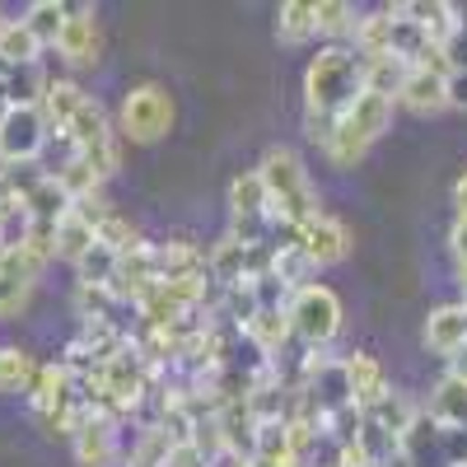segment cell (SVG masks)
Masks as SVG:
<instances>
[{
    "instance_id": "11",
    "label": "cell",
    "mask_w": 467,
    "mask_h": 467,
    "mask_svg": "<svg viewBox=\"0 0 467 467\" xmlns=\"http://www.w3.org/2000/svg\"><path fill=\"white\" fill-rule=\"evenodd\" d=\"M341 374H346V398H350V407H356V411H369V407H379L388 393H393V388H388L383 365L369 356V350L346 356L341 360Z\"/></svg>"
},
{
    "instance_id": "7",
    "label": "cell",
    "mask_w": 467,
    "mask_h": 467,
    "mask_svg": "<svg viewBox=\"0 0 467 467\" xmlns=\"http://www.w3.org/2000/svg\"><path fill=\"white\" fill-rule=\"evenodd\" d=\"M57 57L70 70H94L103 61V28H99L94 5H70L66 10V28L57 37Z\"/></svg>"
},
{
    "instance_id": "18",
    "label": "cell",
    "mask_w": 467,
    "mask_h": 467,
    "mask_svg": "<svg viewBox=\"0 0 467 467\" xmlns=\"http://www.w3.org/2000/svg\"><path fill=\"white\" fill-rule=\"evenodd\" d=\"M99 248V234H94V220L80 215V211H70L61 224H57V262H70V266H80L89 253Z\"/></svg>"
},
{
    "instance_id": "3",
    "label": "cell",
    "mask_w": 467,
    "mask_h": 467,
    "mask_svg": "<svg viewBox=\"0 0 467 467\" xmlns=\"http://www.w3.org/2000/svg\"><path fill=\"white\" fill-rule=\"evenodd\" d=\"M178 122V103L164 85H131L122 94V108H117V136L131 140V145H154V140H164Z\"/></svg>"
},
{
    "instance_id": "36",
    "label": "cell",
    "mask_w": 467,
    "mask_h": 467,
    "mask_svg": "<svg viewBox=\"0 0 467 467\" xmlns=\"http://www.w3.org/2000/svg\"><path fill=\"white\" fill-rule=\"evenodd\" d=\"M458 285H462V295H467V262H458Z\"/></svg>"
},
{
    "instance_id": "16",
    "label": "cell",
    "mask_w": 467,
    "mask_h": 467,
    "mask_svg": "<svg viewBox=\"0 0 467 467\" xmlns=\"http://www.w3.org/2000/svg\"><path fill=\"white\" fill-rule=\"evenodd\" d=\"M431 416L440 431H453V435H467V383L462 379H453V374H444L440 379V388L431 393Z\"/></svg>"
},
{
    "instance_id": "21",
    "label": "cell",
    "mask_w": 467,
    "mask_h": 467,
    "mask_svg": "<svg viewBox=\"0 0 467 467\" xmlns=\"http://www.w3.org/2000/svg\"><path fill=\"white\" fill-rule=\"evenodd\" d=\"M154 266H160V281H178V276H202L206 271V253L187 239L173 244H154Z\"/></svg>"
},
{
    "instance_id": "23",
    "label": "cell",
    "mask_w": 467,
    "mask_h": 467,
    "mask_svg": "<svg viewBox=\"0 0 467 467\" xmlns=\"http://www.w3.org/2000/svg\"><path fill=\"white\" fill-rule=\"evenodd\" d=\"M57 182L66 187V197L80 206V202H89V197H103V178H99V169L85 160V154H70V160L57 169Z\"/></svg>"
},
{
    "instance_id": "24",
    "label": "cell",
    "mask_w": 467,
    "mask_h": 467,
    "mask_svg": "<svg viewBox=\"0 0 467 467\" xmlns=\"http://www.w3.org/2000/svg\"><path fill=\"white\" fill-rule=\"evenodd\" d=\"M407 70H411V66H407L402 57H369V61H365V89L398 103V89H402V80H407Z\"/></svg>"
},
{
    "instance_id": "30",
    "label": "cell",
    "mask_w": 467,
    "mask_h": 467,
    "mask_svg": "<svg viewBox=\"0 0 467 467\" xmlns=\"http://www.w3.org/2000/svg\"><path fill=\"white\" fill-rule=\"evenodd\" d=\"M169 453H173L169 431H164V425H154V431H145V435H140V444L127 453V467H164V462H169Z\"/></svg>"
},
{
    "instance_id": "28",
    "label": "cell",
    "mask_w": 467,
    "mask_h": 467,
    "mask_svg": "<svg viewBox=\"0 0 467 467\" xmlns=\"http://www.w3.org/2000/svg\"><path fill=\"white\" fill-rule=\"evenodd\" d=\"M94 234H99V244H103L112 257H122V253H131V248L145 244L140 234H136V224H131L127 215H117V211H108V215L94 224Z\"/></svg>"
},
{
    "instance_id": "6",
    "label": "cell",
    "mask_w": 467,
    "mask_h": 467,
    "mask_svg": "<svg viewBox=\"0 0 467 467\" xmlns=\"http://www.w3.org/2000/svg\"><path fill=\"white\" fill-rule=\"evenodd\" d=\"M80 379H75V369L66 365V360H57V365H37V379H33V388H28V407H33V416L47 425V435H61L66 431V416H70V407L80 402Z\"/></svg>"
},
{
    "instance_id": "1",
    "label": "cell",
    "mask_w": 467,
    "mask_h": 467,
    "mask_svg": "<svg viewBox=\"0 0 467 467\" xmlns=\"http://www.w3.org/2000/svg\"><path fill=\"white\" fill-rule=\"evenodd\" d=\"M360 94H365V57L346 43L318 47V57L304 70V117L337 122Z\"/></svg>"
},
{
    "instance_id": "35",
    "label": "cell",
    "mask_w": 467,
    "mask_h": 467,
    "mask_svg": "<svg viewBox=\"0 0 467 467\" xmlns=\"http://www.w3.org/2000/svg\"><path fill=\"white\" fill-rule=\"evenodd\" d=\"M5 244H10V224L0 220V253H5Z\"/></svg>"
},
{
    "instance_id": "22",
    "label": "cell",
    "mask_w": 467,
    "mask_h": 467,
    "mask_svg": "<svg viewBox=\"0 0 467 467\" xmlns=\"http://www.w3.org/2000/svg\"><path fill=\"white\" fill-rule=\"evenodd\" d=\"M276 37L285 47H304L308 37H318V19H314V0H285L276 10Z\"/></svg>"
},
{
    "instance_id": "13",
    "label": "cell",
    "mask_w": 467,
    "mask_h": 467,
    "mask_svg": "<svg viewBox=\"0 0 467 467\" xmlns=\"http://www.w3.org/2000/svg\"><path fill=\"white\" fill-rule=\"evenodd\" d=\"M75 211V202L66 197V187L57 182V173H43L33 178L28 192H24V224H61L66 215Z\"/></svg>"
},
{
    "instance_id": "10",
    "label": "cell",
    "mask_w": 467,
    "mask_h": 467,
    "mask_svg": "<svg viewBox=\"0 0 467 467\" xmlns=\"http://www.w3.org/2000/svg\"><path fill=\"white\" fill-rule=\"evenodd\" d=\"M70 453L80 467H112L117 458H122V440H117V416L108 411H94L85 425H80V435L70 440Z\"/></svg>"
},
{
    "instance_id": "31",
    "label": "cell",
    "mask_w": 467,
    "mask_h": 467,
    "mask_svg": "<svg viewBox=\"0 0 467 467\" xmlns=\"http://www.w3.org/2000/svg\"><path fill=\"white\" fill-rule=\"evenodd\" d=\"M449 108H458V112H467V66H458V70H449Z\"/></svg>"
},
{
    "instance_id": "5",
    "label": "cell",
    "mask_w": 467,
    "mask_h": 467,
    "mask_svg": "<svg viewBox=\"0 0 467 467\" xmlns=\"http://www.w3.org/2000/svg\"><path fill=\"white\" fill-rule=\"evenodd\" d=\"M47 117L37 103H5L0 112V169L33 164L47 150Z\"/></svg>"
},
{
    "instance_id": "37",
    "label": "cell",
    "mask_w": 467,
    "mask_h": 467,
    "mask_svg": "<svg viewBox=\"0 0 467 467\" xmlns=\"http://www.w3.org/2000/svg\"><path fill=\"white\" fill-rule=\"evenodd\" d=\"M0 28H5V10H0Z\"/></svg>"
},
{
    "instance_id": "8",
    "label": "cell",
    "mask_w": 467,
    "mask_h": 467,
    "mask_svg": "<svg viewBox=\"0 0 467 467\" xmlns=\"http://www.w3.org/2000/svg\"><path fill=\"white\" fill-rule=\"evenodd\" d=\"M295 234V244L304 248V257L314 262V271L318 266H337V262H346V253H350V229L337 220V215H327V211H318V215H308L299 229H290Z\"/></svg>"
},
{
    "instance_id": "29",
    "label": "cell",
    "mask_w": 467,
    "mask_h": 467,
    "mask_svg": "<svg viewBox=\"0 0 467 467\" xmlns=\"http://www.w3.org/2000/svg\"><path fill=\"white\" fill-rule=\"evenodd\" d=\"M323 154H327V164L332 169H356L360 160H365V154H369V145L365 140H356V136H350L341 122L332 127V136L323 140Z\"/></svg>"
},
{
    "instance_id": "15",
    "label": "cell",
    "mask_w": 467,
    "mask_h": 467,
    "mask_svg": "<svg viewBox=\"0 0 467 467\" xmlns=\"http://www.w3.org/2000/svg\"><path fill=\"white\" fill-rule=\"evenodd\" d=\"M420 341L425 350H435V356H453V350L467 341V308L462 304H440L425 314V327H420Z\"/></svg>"
},
{
    "instance_id": "20",
    "label": "cell",
    "mask_w": 467,
    "mask_h": 467,
    "mask_svg": "<svg viewBox=\"0 0 467 467\" xmlns=\"http://www.w3.org/2000/svg\"><path fill=\"white\" fill-rule=\"evenodd\" d=\"M229 220H253V224H266V187H262V173L248 169L229 182Z\"/></svg>"
},
{
    "instance_id": "12",
    "label": "cell",
    "mask_w": 467,
    "mask_h": 467,
    "mask_svg": "<svg viewBox=\"0 0 467 467\" xmlns=\"http://www.w3.org/2000/svg\"><path fill=\"white\" fill-rule=\"evenodd\" d=\"M244 337L262 350L266 360H276L281 350H285V341L295 337L290 332V304H257L253 318L244 323Z\"/></svg>"
},
{
    "instance_id": "26",
    "label": "cell",
    "mask_w": 467,
    "mask_h": 467,
    "mask_svg": "<svg viewBox=\"0 0 467 467\" xmlns=\"http://www.w3.org/2000/svg\"><path fill=\"white\" fill-rule=\"evenodd\" d=\"M37 379V365L28 350L19 346H0V393H28Z\"/></svg>"
},
{
    "instance_id": "14",
    "label": "cell",
    "mask_w": 467,
    "mask_h": 467,
    "mask_svg": "<svg viewBox=\"0 0 467 467\" xmlns=\"http://www.w3.org/2000/svg\"><path fill=\"white\" fill-rule=\"evenodd\" d=\"M393 108H398L393 99H379V94H369V89H365L356 103H350V108L337 117V122H341L350 136H356V140L374 145V140H379L388 127H393Z\"/></svg>"
},
{
    "instance_id": "17",
    "label": "cell",
    "mask_w": 467,
    "mask_h": 467,
    "mask_svg": "<svg viewBox=\"0 0 467 467\" xmlns=\"http://www.w3.org/2000/svg\"><path fill=\"white\" fill-rule=\"evenodd\" d=\"M85 89L75 85V80H47V89H43V117H47V131H57V136H66V127L75 122V112L85 108Z\"/></svg>"
},
{
    "instance_id": "27",
    "label": "cell",
    "mask_w": 467,
    "mask_h": 467,
    "mask_svg": "<svg viewBox=\"0 0 467 467\" xmlns=\"http://www.w3.org/2000/svg\"><path fill=\"white\" fill-rule=\"evenodd\" d=\"M314 19H318V33L323 37H356V5H346V0H314Z\"/></svg>"
},
{
    "instance_id": "33",
    "label": "cell",
    "mask_w": 467,
    "mask_h": 467,
    "mask_svg": "<svg viewBox=\"0 0 467 467\" xmlns=\"http://www.w3.org/2000/svg\"><path fill=\"white\" fill-rule=\"evenodd\" d=\"M449 374H453V379H462V383H467V341H462V346H458V350H453V356H449Z\"/></svg>"
},
{
    "instance_id": "2",
    "label": "cell",
    "mask_w": 467,
    "mask_h": 467,
    "mask_svg": "<svg viewBox=\"0 0 467 467\" xmlns=\"http://www.w3.org/2000/svg\"><path fill=\"white\" fill-rule=\"evenodd\" d=\"M262 187H266V224H285V229H299L308 215H318L323 202H318V187L308 178L299 150L290 145H271L262 154Z\"/></svg>"
},
{
    "instance_id": "25",
    "label": "cell",
    "mask_w": 467,
    "mask_h": 467,
    "mask_svg": "<svg viewBox=\"0 0 467 467\" xmlns=\"http://www.w3.org/2000/svg\"><path fill=\"white\" fill-rule=\"evenodd\" d=\"M66 10L70 5H61V0H33V5L24 10V24L33 28V37L43 47H57V37H61V28H66Z\"/></svg>"
},
{
    "instance_id": "32",
    "label": "cell",
    "mask_w": 467,
    "mask_h": 467,
    "mask_svg": "<svg viewBox=\"0 0 467 467\" xmlns=\"http://www.w3.org/2000/svg\"><path fill=\"white\" fill-rule=\"evenodd\" d=\"M449 248H453V262H467V215L453 220V229H449Z\"/></svg>"
},
{
    "instance_id": "19",
    "label": "cell",
    "mask_w": 467,
    "mask_h": 467,
    "mask_svg": "<svg viewBox=\"0 0 467 467\" xmlns=\"http://www.w3.org/2000/svg\"><path fill=\"white\" fill-rule=\"evenodd\" d=\"M37 61H43V43L33 37V28L24 19H5V28H0V66L24 70V66H37Z\"/></svg>"
},
{
    "instance_id": "9",
    "label": "cell",
    "mask_w": 467,
    "mask_h": 467,
    "mask_svg": "<svg viewBox=\"0 0 467 467\" xmlns=\"http://www.w3.org/2000/svg\"><path fill=\"white\" fill-rule=\"evenodd\" d=\"M398 108L416 117H435L449 108V70L444 66H411L398 89Z\"/></svg>"
},
{
    "instance_id": "4",
    "label": "cell",
    "mask_w": 467,
    "mask_h": 467,
    "mask_svg": "<svg viewBox=\"0 0 467 467\" xmlns=\"http://www.w3.org/2000/svg\"><path fill=\"white\" fill-rule=\"evenodd\" d=\"M290 332L308 350L332 346L337 332H341V299H337V290H327L318 281H308L304 290H295L290 295Z\"/></svg>"
},
{
    "instance_id": "34",
    "label": "cell",
    "mask_w": 467,
    "mask_h": 467,
    "mask_svg": "<svg viewBox=\"0 0 467 467\" xmlns=\"http://www.w3.org/2000/svg\"><path fill=\"white\" fill-rule=\"evenodd\" d=\"M453 206H458V215H467V173L453 182Z\"/></svg>"
}]
</instances>
